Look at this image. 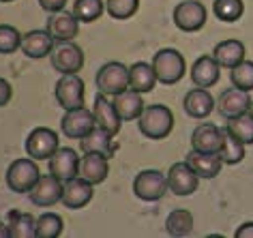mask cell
Listing matches in <instances>:
<instances>
[{
  "label": "cell",
  "instance_id": "23",
  "mask_svg": "<svg viewBox=\"0 0 253 238\" xmlns=\"http://www.w3.org/2000/svg\"><path fill=\"white\" fill-rule=\"evenodd\" d=\"M187 163L193 167L200 178H214L223 167V159L219 157V153H200L191 148V153L187 155Z\"/></svg>",
  "mask_w": 253,
  "mask_h": 238
},
{
  "label": "cell",
  "instance_id": "10",
  "mask_svg": "<svg viewBox=\"0 0 253 238\" xmlns=\"http://www.w3.org/2000/svg\"><path fill=\"white\" fill-rule=\"evenodd\" d=\"M174 24L185 33H195L206 24V7L195 0H182L174 9Z\"/></svg>",
  "mask_w": 253,
  "mask_h": 238
},
{
  "label": "cell",
  "instance_id": "7",
  "mask_svg": "<svg viewBox=\"0 0 253 238\" xmlns=\"http://www.w3.org/2000/svg\"><path fill=\"white\" fill-rule=\"evenodd\" d=\"M62 189H65V183L60 178H56L54 174H41L35 187L28 191V198L39 208H49L62 199Z\"/></svg>",
  "mask_w": 253,
  "mask_h": 238
},
{
  "label": "cell",
  "instance_id": "2",
  "mask_svg": "<svg viewBox=\"0 0 253 238\" xmlns=\"http://www.w3.org/2000/svg\"><path fill=\"white\" fill-rule=\"evenodd\" d=\"M153 69H155V75H157V82L159 84H166V86H172L176 82H180L182 75L187 71V62H185V56H182L178 49H172V47H163L159 49L155 56H153Z\"/></svg>",
  "mask_w": 253,
  "mask_h": 238
},
{
  "label": "cell",
  "instance_id": "4",
  "mask_svg": "<svg viewBox=\"0 0 253 238\" xmlns=\"http://www.w3.org/2000/svg\"><path fill=\"white\" fill-rule=\"evenodd\" d=\"M54 95H56V101H58V105L65 112L82 108V105H84V95H86L84 79H82L78 73L60 75V79L56 82Z\"/></svg>",
  "mask_w": 253,
  "mask_h": 238
},
{
  "label": "cell",
  "instance_id": "22",
  "mask_svg": "<svg viewBox=\"0 0 253 238\" xmlns=\"http://www.w3.org/2000/svg\"><path fill=\"white\" fill-rule=\"evenodd\" d=\"M110 174V159L101 153H84L80 161V176L90 180L92 185H101Z\"/></svg>",
  "mask_w": 253,
  "mask_h": 238
},
{
  "label": "cell",
  "instance_id": "41",
  "mask_svg": "<svg viewBox=\"0 0 253 238\" xmlns=\"http://www.w3.org/2000/svg\"><path fill=\"white\" fill-rule=\"evenodd\" d=\"M0 238H11V232H9L7 221H0Z\"/></svg>",
  "mask_w": 253,
  "mask_h": 238
},
{
  "label": "cell",
  "instance_id": "15",
  "mask_svg": "<svg viewBox=\"0 0 253 238\" xmlns=\"http://www.w3.org/2000/svg\"><path fill=\"white\" fill-rule=\"evenodd\" d=\"M92 114H94V120H97V127H101L103 131H107L110 135H118L120 131V116L116 108H114L112 101H107V95L99 92L94 97V103H92Z\"/></svg>",
  "mask_w": 253,
  "mask_h": 238
},
{
  "label": "cell",
  "instance_id": "21",
  "mask_svg": "<svg viewBox=\"0 0 253 238\" xmlns=\"http://www.w3.org/2000/svg\"><path fill=\"white\" fill-rule=\"evenodd\" d=\"M249 105H251L249 92L240 90L236 86L230 90H225V92H221V97H219V112H221V116L227 118V120H230V118H236L240 114H247V112H249Z\"/></svg>",
  "mask_w": 253,
  "mask_h": 238
},
{
  "label": "cell",
  "instance_id": "27",
  "mask_svg": "<svg viewBox=\"0 0 253 238\" xmlns=\"http://www.w3.org/2000/svg\"><path fill=\"white\" fill-rule=\"evenodd\" d=\"M157 84V75L153 65L148 62H135L133 67H129V88L137 92H150Z\"/></svg>",
  "mask_w": 253,
  "mask_h": 238
},
{
  "label": "cell",
  "instance_id": "24",
  "mask_svg": "<svg viewBox=\"0 0 253 238\" xmlns=\"http://www.w3.org/2000/svg\"><path fill=\"white\" fill-rule=\"evenodd\" d=\"M80 148H82V153H101V155H105L107 159H112L118 144L114 142V135H110L101 127H94L86 137L80 140Z\"/></svg>",
  "mask_w": 253,
  "mask_h": 238
},
{
  "label": "cell",
  "instance_id": "13",
  "mask_svg": "<svg viewBox=\"0 0 253 238\" xmlns=\"http://www.w3.org/2000/svg\"><path fill=\"white\" fill-rule=\"evenodd\" d=\"M52 67L58 73H80L84 67V52L75 45L73 41L60 43L58 47H54L52 52Z\"/></svg>",
  "mask_w": 253,
  "mask_h": 238
},
{
  "label": "cell",
  "instance_id": "29",
  "mask_svg": "<svg viewBox=\"0 0 253 238\" xmlns=\"http://www.w3.org/2000/svg\"><path fill=\"white\" fill-rule=\"evenodd\" d=\"M65 230V221L56 212H43L37 217V228H35V238H58Z\"/></svg>",
  "mask_w": 253,
  "mask_h": 238
},
{
  "label": "cell",
  "instance_id": "9",
  "mask_svg": "<svg viewBox=\"0 0 253 238\" xmlns=\"http://www.w3.org/2000/svg\"><path fill=\"white\" fill-rule=\"evenodd\" d=\"M168 191V178L157 170H144L133 180V193L142 202H157Z\"/></svg>",
  "mask_w": 253,
  "mask_h": 238
},
{
  "label": "cell",
  "instance_id": "6",
  "mask_svg": "<svg viewBox=\"0 0 253 238\" xmlns=\"http://www.w3.org/2000/svg\"><path fill=\"white\" fill-rule=\"evenodd\" d=\"M58 146V133L49 127H37L26 137V153L35 161H47Z\"/></svg>",
  "mask_w": 253,
  "mask_h": 238
},
{
  "label": "cell",
  "instance_id": "40",
  "mask_svg": "<svg viewBox=\"0 0 253 238\" xmlns=\"http://www.w3.org/2000/svg\"><path fill=\"white\" fill-rule=\"evenodd\" d=\"M236 238H253V223H243L240 228L236 230V234H234Z\"/></svg>",
  "mask_w": 253,
  "mask_h": 238
},
{
  "label": "cell",
  "instance_id": "18",
  "mask_svg": "<svg viewBox=\"0 0 253 238\" xmlns=\"http://www.w3.org/2000/svg\"><path fill=\"white\" fill-rule=\"evenodd\" d=\"M112 103H114V108H116L123 122L137 120V118L142 116L144 108H146V103H144V99H142V92H137L133 88H126L125 92L116 95Z\"/></svg>",
  "mask_w": 253,
  "mask_h": 238
},
{
  "label": "cell",
  "instance_id": "11",
  "mask_svg": "<svg viewBox=\"0 0 253 238\" xmlns=\"http://www.w3.org/2000/svg\"><path fill=\"white\" fill-rule=\"evenodd\" d=\"M80 157L73 148L69 146H58V150L49 157V174H54L56 178H60L62 183L71 180L75 176H80Z\"/></svg>",
  "mask_w": 253,
  "mask_h": 238
},
{
  "label": "cell",
  "instance_id": "36",
  "mask_svg": "<svg viewBox=\"0 0 253 238\" xmlns=\"http://www.w3.org/2000/svg\"><path fill=\"white\" fill-rule=\"evenodd\" d=\"M232 86H236L240 90H253V62L251 60H243L236 67H232L230 73Z\"/></svg>",
  "mask_w": 253,
  "mask_h": 238
},
{
  "label": "cell",
  "instance_id": "14",
  "mask_svg": "<svg viewBox=\"0 0 253 238\" xmlns=\"http://www.w3.org/2000/svg\"><path fill=\"white\" fill-rule=\"evenodd\" d=\"M92 196H94V185L90 180H86L84 176H75L65 183L60 202L65 204L67 208L78 210V208H84L86 204H90Z\"/></svg>",
  "mask_w": 253,
  "mask_h": 238
},
{
  "label": "cell",
  "instance_id": "28",
  "mask_svg": "<svg viewBox=\"0 0 253 238\" xmlns=\"http://www.w3.org/2000/svg\"><path fill=\"white\" fill-rule=\"evenodd\" d=\"M7 225H9L11 238H35L37 219L30 215V212L9 210V215H7Z\"/></svg>",
  "mask_w": 253,
  "mask_h": 238
},
{
  "label": "cell",
  "instance_id": "3",
  "mask_svg": "<svg viewBox=\"0 0 253 238\" xmlns=\"http://www.w3.org/2000/svg\"><path fill=\"white\" fill-rule=\"evenodd\" d=\"M94 84H97L99 92L116 97L129 88V67L123 65V62H118V60L105 62V65L97 71Z\"/></svg>",
  "mask_w": 253,
  "mask_h": 238
},
{
  "label": "cell",
  "instance_id": "39",
  "mask_svg": "<svg viewBox=\"0 0 253 238\" xmlns=\"http://www.w3.org/2000/svg\"><path fill=\"white\" fill-rule=\"evenodd\" d=\"M11 97H13V88H11V84L4 78H0V108L7 105L11 101Z\"/></svg>",
  "mask_w": 253,
  "mask_h": 238
},
{
  "label": "cell",
  "instance_id": "16",
  "mask_svg": "<svg viewBox=\"0 0 253 238\" xmlns=\"http://www.w3.org/2000/svg\"><path fill=\"white\" fill-rule=\"evenodd\" d=\"M47 33L54 41L58 43H67V41H73L80 33V22L75 20L73 13H52V17L47 20Z\"/></svg>",
  "mask_w": 253,
  "mask_h": 238
},
{
  "label": "cell",
  "instance_id": "17",
  "mask_svg": "<svg viewBox=\"0 0 253 238\" xmlns=\"http://www.w3.org/2000/svg\"><path fill=\"white\" fill-rule=\"evenodd\" d=\"M221 78V65L214 56H200L191 65V82L198 88H211Z\"/></svg>",
  "mask_w": 253,
  "mask_h": 238
},
{
  "label": "cell",
  "instance_id": "25",
  "mask_svg": "<svg viewBox=\"0 0 253 238\" xmlns=\"http://www.w3.org/2000/svg\"><path fill=\"white\" fill-rule=\"evenodd\" d=\"M214 110V99L206 88H193L185 95V112L191 118H206Z\"/></svg>",
  "mask_w": 253,
  "mask_h": 238
},
{
  "label": "cell",
  "instance_id": "5",
  "mask_svg": "<svg viewBox=\"0 0 253 238\" xmlns=\"http://www.w3.org/2000/svg\"><path fill=\"white\" fill-rule=\"evenodd\" d=\"M41 172L35 159H15L7 170V185L15 193H28L39 180Z\"/></svg>",
  "mask_w": 253,
  "mask_h": 238
},
{
  "label": "cell",
  "instance_id": "35",
  "mask_svg": "<svg viewBox=\"0 0 253 238\" xmlns=\"http://www.w3.org/2000/svg\"><path fill=\"white\" fill-rule=\"evenodd\" d=\"M140 9V0H105V11L114 20H129Z\"/></svg>",
  "mask_w": 253,
  "mask_h": 238
},
{
  "label": "cell",
  "instance_id": "33",
  "mask_svg": "<svg viewBox=\"0 0 253 238\" xmlns=\"http://www.w3.org/2000/svg\"><path fill=\"white\" fill-rule=\"evenodd\" d=\"M225 129L243 144H253V118L249 114H240L236 118H230Z\"/></svg>",
  "mask_w": 253,
  "mask_h": 238
},
{
  "label": "cell",
  "instance_id": "32",
  "mask_svg": "<svg viewBox=\"0 0 253 238\" xmlns=\"http://www.w3.org/2000/svg\"><path fill=\"white\" fill-rule=\"evenodd\" d=\"M219 157L223 159L225 165H236L245 157V144L236 140L227 129H223V146L219 150Z\"/></svg>",
  "mask_w": 253,
  "mask_h": 238
},
{
  "label": "cell",
  "instance_id": "37",
  "mask_svg": "<svg viewBox=\"0 0 253 238\" xmlns=\"http://www.w3.org/2000/svg\"><path fill=\"white\" fill-rule=\"evenodd\" d=\"M22 37L20 30L9 24H0V54H13L22 47Z\"/></svg>",
  "mask_w": 253,
  "mask_h": 238
},
{
  "label": "cell",
  "instance_id": "30",
  "mask_svg": "<svg viewBox=\"0 0 253 238\" xmlns=\"http://www.w3.org/2000/svg\"><path fill=\"white\" fill-rule=\"evenodd\" d=\"M166 230L169 236H187L193 232V215L185 208L172 210L166 219Z\"/></svg>",
  "mask_w": 253,
  "mask_h": 238
},
{
  "label": "cell",
  "instance_id": "38",
  "mask_svg": "<svg viewBox=\"0 0 253 238\" xmlns=\"http://www.w3.org/2000/svg\"><path fill=\"white\" fill-rule=\"evenodd\" d=\"M39 4L47 13H60V11L67 7V0H39Z\"/></svg>",
  "mask_w": 253,
  "mask_h": 238
},
{
  "label": "cell",
  "instance_id": "19",
  "mask_svg": "<svg viewBox=\"0 0 253 238\" xmlns=\"http://www.w3.org/2000/svg\"><path fill=\"white\" fill-rule=\"evenodd\" d=\"M54 39L49 37L47 30H30L22 37V54H26L28 58H45L52 56L54 52Z\"/></svg>",
  "mask_w": 253,
  "mask_h": 238
},
{
  "label": "cell",
  "instance_id": "1",
  "mask_svg": "<svg viewBox=\"0 0 253 238\" xmlns=\"http://www.w3.org/2000/svg\"><path fill=\"white\" fill-rule=\"evenodd\" d=\"M137 127H140V133L146 135L148 140H163L174 129V114L168 105H146L142 116L137 118Z\"/></svg>",
  "mask_w": 253,
  "mask_h": 238
},
{
  "label": "cell",
  "instance_id": "12",
  "mask_svg": "<svg viewBox=\"0 0 253 238\" xmlns=\"http://www.w3.org/2000/svg\"><path fill=\"white\" fill-rule=\"evenodd\" d=\"M168 189L174 191L176 196H191V193L198 189L200 176L195 174V170L187 161H180V163H174L168 172Z\"/></svg>",
  "mask_w": 253,
  "mask_h": 238
},
{
  "label": "cell",
  "instance_id": "8",
  "mask_svg": "<svg viewBox=\"0 0 253 238\" xmlns=\"http://www.w3.org/2000/svg\"><path fill=\"white\" fill-rule=\"evenodd\" d=\"M94 127H97L94 114H92V110L86 108V105L75 108V110H67L65 116H62V120H60L62 133L67 137H71V140H82V137H86Z\"/></svg>",
  "mask_w": 253,
  "mask_h": 238
},
{
  "label": "cell",
  "instance_id": "42",
  "mask_svg": "<svg viewBox=\"0 0 253 238\" xmlns=\"http://www.w3.org/2000/svg\"><path fill=\"white\" fill-rule=\"evenodd\" d=\"M247 114H249V116L253 118V101H251V105H249V112H247Z\"/></svg>",
  "mask_w": 253,
  "mask_h": 238
},
{
  "label": "cell",
  "instance_id": "26",
  "mask_svg": "<svg viewBox=\"0 0 253 238\" xmlns=\"http://www.w3.org/2000/svg\"><path fill=\"white\" fill-rule=\"evenodd\" d=\"M212 56H214V60H217L221 67L232 69V67H236L238 62L245 60V45L238 39H225V41H221L219 45L214 47Z\"/></svg>",
  "mask_w": 253,
  "mask_h": 238
},
{
  "label": "cell",
  "instance_id": "43",
  "mask_svg": "<svg viewBox=\"0 0 253 238\" xmlns=\"http://www.w3.org/2000/svg\"><path fill=\"white\" fill-rule=\"evenodd\" d=\"M0 2H13V0H0Z\"/></svg>",
  "mask_w": 253,
  "mask_h": 238
},
{
  "label": "cell",
  "instance_id": "31",
  "mask_svg": "<svg viewBox=\"0 0 253 238\" xmlns=\"http://www.w3.org/2000/svg\"><path fill=\"white\" fill-rule=\"evenodd\" d=\"M105 11V2L103 0H75L73 2V11L71 13L75 15L78 22H97Z\"/></svg>",
  "mask_w": 253,
  "mask_h": 238
},
{
  "label": "cell",
  "instance_id": "20",
  "mask_svg": "<svg viewBox=\"0 0 253 238\" xmlns=\"http://www.w3.org/2000/svg\"><path fill=\"white\" fill-rule=\"evenodd\" d=\"M223 146V129L217 124H200L191 135V148L200 153H219Z\"/></svg>",
  "mask_w": 253,
  "mask_h": 238
},
{
  "label": "cell",
  "instance_id": "34",
  "mask_svg": "<svg viewBox=\"0 0 253 238\" xmlns=\"http://www.w3.org/2000/svg\"><path fill=\"white\" fill-rule=\"evenodd\" d=\"M212 13L221 22H236L245 13V4H243V0H214Z\"/></svg>",
  "mask_w": 253,
  "mask_h": 238
}]
</instances>
